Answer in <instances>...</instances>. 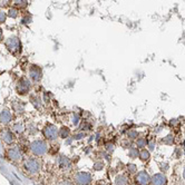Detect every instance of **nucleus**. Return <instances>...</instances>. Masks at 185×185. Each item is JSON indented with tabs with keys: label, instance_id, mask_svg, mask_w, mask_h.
I'll return each mask as SVG.
<instances>
[{
	"label": "nucleus",
	"instance_id": "23",
	"mask_svg": "<svg viewBox=\"0 0 185 185\" xmlns=\"http://www.w3.org/2000/svg\"><path fill=\"white\" fill-rule=\"evenodd\" d=\"M6 18H7L6 13H3V11L0 10V24H3V22L6 21Z\"/></svg>",
	"mask_w": 185,
	"mask_h": 185
},
{
	"label": "nucleus",
	"instance_id": "29",
	"mask_svg": "<svg viewBox=\"0 0 185 185\" xmlns=\"http://www.w3.org/2000/svg\"><path fill=\"white\" fill-rule=\"evenodd\" d=\"M94 167H95V170H100L103 167V164L102 163H96V165Z\"/></svg>",
	"mask_w": 185,
	"mask_h": 185
},
{
	"label": "nucleus",
	"instance_id": "2",
	"mask_svg": "<svg viewBox=\"0 0 185 185\" xmlns=\"http://www.w3.org/2000/svg\"><path fill=\"white\" fill-rule=\"evenodd\" d=\"M30 149L35 155H44L47 152V144L44 141H34L30 144Z\"/></svg>",
	"mask_w": 185,
	"mask_h": 185
},
{
	"label": "nucleus",
	"instance_id": "31",
	"mask_svg": "<svg viewBox=\"0 0 185 185\" xmlns=\"http://www.w3.org/2000/svg\"><path fill=\"white\" fill-rule=\"evenodd\" d=\"M2 39V31H1V29H0V40Z\"/></svg>",
	"mask_w": 185,
	"mask_h": 185
},
{
	"label": "nucleus",
	"instance_id": "4",
	"mask_svg": "<svg viewBox=\"0 0 185 185\" xmlns=\"http://www.w3.org/2000/svg\"><path fill=\"white\" fill-rule=\"evenodd\" d=\"M75 182L78 185H88L92 182V175L86 172L77 173L75 176Z\"/></svg>",
	"mask_w": 185,
	"mask_h": 185
},
{
	"label": "nucleus",
	"instance_id": "7",
	"mask_svg": "<svg viewBox=\"0 0 185 185\" xmlns=\"http://www.w3.org/2000/svg\"><path fill=\"white\" fill-rule=\"evenodd\" d=\"M29 76L34 81H39L42 77V71L41 68L37 65H31L29 68Z\"/></svg>",
	"mask_w": 185,
	"mask_h": 185
},
{
	"label": "nucleus",
	"instance_id": "6",
	"mask_svg": "<svg viewBox=\"0 0 185 185\" xmlns=\"http://www.w3.org/2000/svg\"><path fill=\"white\" fill-rule=\"evenodd\" d=\"M25 166H26L28 172L38 173L40 170V162L36 159H30L25 163Z\"/></svg>",
	"mask_w": 185,
	"mask_h": 185
},
{
	"label": "nucleus",
	"instance_id": "22",
	"mask_svg": "<svg viewBox=\"0 0 185 185\" xmlns=\"http://www.w3.org/2000/svg\"><path fill=\"white\" fill-rule=\"evenodd\" d=\"M146 144H147V142L145 139H143V138L137 141V147H144V146H146Z\"/></svg>",
	"mask_w": 185,
	"mask_h": 185
},
{
	"label": "nucleus",
	"instance_id": "11",
	"mask_svg": "<svg viewBox=\"0 0 185 185\" xmlns=\"http://www.w3.org/2000/svg\"><path fill=\"white\" fill-rule=\"evenodd\" d=\"M8 156H9V159H13V161H19L20 157H21V152L19 151V148L13 147V148H10V149H9Z\"/></svg>",
	"mask_w": 185,
	"mask_h": 185
},
{
	"label": "nucleus",
	"instance_id": "19",
	"mask_svg": "<svg viewBox=\"0 0 185 185\" xmlns=\"http://www.w3.org/2000/svg\"><path fill=\"white\" fill-rule=\"evenodd\" d=\"M13 131H16V132H18V133H21V132H24V126H22V124L17 123V124H13Z\"/></svg>",
	"mask_w": 185,
	"mask_h": 185
},
{
	"label": "nucleus",
	"instance_id": "3",
	"mask_svg": "<svg viewBox=\"0 0 185 185\" xmlns=\"http://www.w3.org/2000/svg\"><path fill=\"white\" fill-rule=\"evenodd\" d=\"M31 88V84L30 81L27 79V78H21L17 83V86H16V89H17V92L20 94V95H26L29 92Z\"/></svg>",
	"mask_w": 185,
	"mask_h": 185
},
{
	"label": "nucleus",
	"instance_id": "30",
	"mask_svg": "<svg viewBox=\"0 0 185 185\" xmlns=\"http://www.w3.org/2000/svg\"><path fill=\"white\" fill-rule=\"evenodd\" d=\"M30 20H31V17H30V16H28V17H26V18H24V19H22V22H24V24H27V22H29Z\"/></svg>",
	"mask_w": 185,
	"mask_h": 185
},
{
	"label": "nucleus",
	"instance_id": "10",
	"mask_svg": "<svg viewBox=\"0 0 185 185\" xmlns=\"http://www.w3.org/2000/svg\"><path fill=\"white\" fill-rule=\"evenodd\" d=\"M13 119V115L8 109H3L0 112V123L2 124H8Z\"/></svg>",
	"mask_w": 185,
	"mask_h": 185
},
{
	"label": "nucleus",
	"instance_id": "21",
	"mask_svg": "<svg viewBox=\"0 0 185 185\" xmlns=\"http://www.w3.org/2000/svg\"><path fill=\"white\" fill-rule=\"evenodd\" d=\"M141 159H143V161H147V159H149V152L148 151H142V153H141Z\"/></svg>",
	"mask_w": 185,
	"mask_h": 185
},
{
	"label": "nucleus",
	"instance_id": "24",
	"mask_svg": "<svg viewBox=\"0 0 185 185\" xmlns=\"http://www.w3.org/2000/svg\"><path fill=\"white\" fill-rule=\"evenodd\" d=\"M11 2V0H0V7H7L9 6V3Z\"/></svg>",
	"mask_w": 185,
	"mask_h": 185
},
{
	"label": "nucleus",
	"instance_id": "18",
	"mask_svg": "<svg viewBox=\"0 0 185 185\" xmlns=\"http://www.w3.org/2000/svg\"><path fill=\"white\" fill-rule=\"evenodd\" d=\"M27 3V0H15V6L18 8H26Z\"/></svg>",
	"mask_w": 185,
	"mask_h": 185
},
{
	"label": "nucleus",
	"instance_id": "13",
	"mask_svg": "<svg viewBox=\"0 0 185 185\" xmlns=\"http://www.w3.org/2000/svg\"><path fill=\"white\" fill-rule=\"evenodd\" d=\"M13 109L17 113H22L24 112V104H21L20 102H13Z\"/></svg>",
	"mask_w": 185,
	"mask_h": 185
},
{
	"label": "nucleus",
	"instance_id": "16",
	"mask_svg": "<svg viewBox=\"0 0 185 185\" xmlns=\"http://www.w3.org/2000/svg\"><path fill=\"white\" fill-rule=\"evenodd\" d=\"M30 102L32 103V105L35 106L36 108H39L40 107V98L38 96H36V95L31 96V97H30Z\"/></svg>",
	"mask_w": 185,
	"mask_h": 185
},
{
	"label": "nucleus",
	"instance_id": "8",
	"mask_svg": "<svg viewBox=\"0 0 185 185\" xmlns=\"http://www.w3.org/2000/svg\"><path fill=\"white\" fill-rule=\"evenodd\" d=\"M135 181L138 185H148L151 184V176L146 172H141L136 175Z\"/></svg>",
	"mask_w": 185,
	"mask_h": 185
},
{
	"label": "nucleus",
	"instance_id": "27",
	"mask_svg": "<svg viewBox=\"0 0 185 185\" xmlns=\"http://www.w3.org/2000/svg\"><path fill=\"white\" fill-rule=\"evenodd\" d=\"M130 154H131L132 157H136V156L138 155V151H137V149H132V151L130 152Z\"/></svg>",
	"mask_w": 185,
	"mask_h": 185
},
{
	"label": "nucleus",
	"instance_id": "9",
	"mask_svg": "<svg viewBox=\"0 0 185 185\" xmlns=\"http://www.w3.org/2000/svg\"><path fill=\"white\" fill-rule=\"evenodd\" d=\"M151 184L152 185H165L166 184V177L164 174L157 173L151 178Z\"/></svg>",
	"mask_w": 185,
	"mask_h": 185
},
{
	"label": "nucleus",
	"instance_id": "26",
	"mask_svg": "<svg viewBox=\"0 0 185 185\" xmlns=\"http://www.w3.org/2000/svg\"><path fill=\"white\" fill-rule=\"evenodd\" d=\"M78 122H79V116H78L77 114H75V115L73 116V123H74L75 125H77V124H78Z\"/></svg>",
	"mask_w": 185,
	"mask_h": 185
},
{
	"label": "nucleus",
	"instance_id": "32",
	"mask_svg": "<svg viewBox=\"0 0 185 185\" xmlns=\"http://www.w3.org/2000/svg\"><path fill=\"white\" fill-rule=\"evenodd\" d=\"M183 175H184V178H185V170H184V174H183Z\"/></svg>",
	"mask_w": 185,
	"mask_h": 185
},
{
	"label": "nucleus",
	"instance_id": "1",
	"mask_svg": "<svg viewBox=\"0 0 185 185\" xmlns=\"http://www.w3.org/2000/svg\"><path fill=\"white\" fill-rule=\"evenodd\" d=\"M6 47L13 55H19L21 53V42L18 37H10L6 40Z\"/></svg>",
	"mask_w": 185,
	"mask_h": 185
},
{
	"label": "nucleus",
	"instance_id": "20",
	"mask_svg": "<svg viewBox=\"0 0 185 185\" xmlns=\"http://www.w3.org/2000/svg\"><path fill=\"white\" fill-rule=\"evenodd\" d=\"M8 16H9L10 18H17V16H18V10H17L16 8H11V9H9V11H8Z\"/></svg>",
	"mask_w": 185,
	"mask_h": 185
},
{
	"label": "nucleus",
	"instance_id": "5",
	"mask_svg": "<svg viewBox=\"0 0 185 185\" xmlns=\"http://www.w3.org/2000/svg\"><path fill=\"white\" fill-rule=\"evenodd\" d=\"M44 135L45 137H47L48 139L50 141H55L58 136V130L56 126H54L52 124H48L46 125V127L44 128Z\"/></svg>",
	"mask_w": 185,
	"mask_h": 185
},
{
	"label": "nucleus",
	"instance_id": "17",
	"mask_svg": "<svg viewBox=\"0 0 185 185\" xmlns=\"http://www.w3.org/2000/svg\"><path fill=\"white\" fill-rule=\"evenodd\" d=\"M116 184L117 185H126L127 184V178L124 175H119L116 178Z\"/></svg>",
	"mask_w": 185,
	"mask_h": 185
},
{
	"label": "nucleus",
	"instance_id": "14",
	"mask_svg": "<svg viewBox=\"0 0 185 185\" xmlns=\"http://www.w3.org/2000/svg\"><path fill=\"white\" fill-rule=\"evenodd\" d=\"M59 164H60L61 167H65V168H68V167L70 166L69 159H67V157H65V156H60V159H59Z\"/></svg>",
	"mask_w": 185,
	"mask_h": 185
},
{
	"label": "nucleus",
	"instance_id": "12",
	"mask_svg": "<svg viewBox=\"0 0 185 185\" xmlns=\"http://www.w3.org/2000/svg\"><path fill=\"white\" fill-rule=\"evenodd\" d=\"M2 139H3L5 143L11 144L13 141H15V135L10 131H5V132L2 133Z\"/></svg>",
	"mask_w": 185,
	"mask_h": 185
},
{
	"label": "nucleus",
	"instance_id": "15",
	"mask_svg": "<svg viewBox=\"0 0 185 185\" xmlns=\"http://www.w3.org/2000/svg\"><path fill=\"white\" fill-rule=\"evenodd\" d=\"M69 128H67V127H61L60 128V131H58V135L60 136V137H63V138H67L68 136H69Z\"/></svg>",
	"mask_w": 185,
	"mask_h": 185
},
{
	"label": "nucleus",
	"instance_id": "25",
	"mask_svg": "<svg viewBox=\"0 0 185 185\" xmlns=\"http://www.w3.org/2000/svg\"><path fill=\"white\" fill-rule=\"evenodd\" d=\"M127 168H128V171H130L131 173H134L135 171H136V166H135L134 164H128Z\"/></svg>",
	"mask_w": 185,
	"mask_h": 185
},
{
	"label": "nucleus",
	"instance_id": "28",
	"mask_svg": "<svg viewBox=\"0 0 185 185\" xmlns=\"http://www.w3.org/2000/svg\"><path fill=\"white\" fill-rule=\"evenodd\" d=\"M128 136H130L131 138H135V137L137 136V133L136 132H130L128 133Z\"/></svg>",
	"mask_w": 185,
	"mask_h": 185
}]
</instances>
